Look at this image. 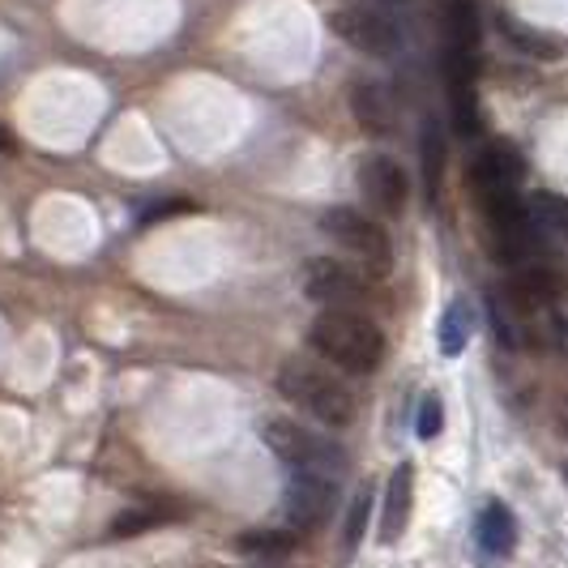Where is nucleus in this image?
<instances>
[{
    "instance_id": "nucleus-1",
    "label": "nucleus",
    "mask_w": 568,
    "mask_h": 568,
    "mask_svg": "<svg viewBox=\"0 0 568 568\" xmlns=\"http://www.w3.org/2000/svg\"><path fill=\"white\" fill-rule=\"evenodd\" d=\"M308 346L325 364L351 372V376H368L385 359V334L359 308H325V313H316V321L308 325Z\"/></svg>"
},
{
    "instance_id": "nucleus-2",
    "label": "nucleus",
    "mask_w": 568,
    "mask_h": 568,
    "mask_svg": "<svg viewBox=\"0 0 568 568\" xmlns=\"http://www.w3.org/2000/svg\"><path fill=\"white\" fill-rule=\"evenodd\" d=\"M278 394L325 427H346L355 419V394L346 389V381L308 355H295L278 368Z\"/></svg>"
},
{
    "instance_id": "nucleus-3",
    "label": "nucleus",
    "mask_w": 568,
    "mask_h": 568,
    "mask_svg": "<svg viewBox=\"0 0 568 568\" xmlns=\"http://www.w3.org/2000/svg\"><path fill=\"white\" fill-rule=\"evenodd\" d=\"M321 231L338 244L342 253L355 256V265H359L368 278H385V274H389V265H394L389 235H385V227H381L376 219H368L364 210H355V205H334V210L321 214Z\"/></svg>"
},
{
    "instance_id": "nucleus-4",
    "label": "nucleus",
    "mask_w": 568,
    "mask_h": 568,
    "mask_svg": "<svg viewBox=\"0 0 568 568\" xmlns=\"http://www.w3.org/2000/svg\"><path fill=\"white\" fill-rule=\"evenodd\" d=\"M261 440L291 470H313V475H334V479L346 470L342 445H334L329 436H321L313 427L295 424V419H265L261 424Z\"/></svg>"
},
{
    "instance_id": "nucleus-5",
    "label": "nucleus",
    "mask_w": 568,
    "mask_h": 568,
    "mask_svg": "<svg viewBox=\"0 0 568 568\" xmlns=\"http://www.w3.org/2000/svg\"><path fill=\"white\" fill-rule=\"evenodd\" d=\"M338 509V479L334 475H313V470H291V484L283 496L286 526L295 535H313Z\"/></svg>"
},
{
    "instance_id": "nucleus-6",
    "label": "nucleus",
    "mask_w": 568,
    "mask_h": 568,
    "mask_svg": "<svg viewBox=\"0 0 568 568\" xmlns=\"http://www.w3.org/2000/svg\"><path fill=\"white\" fill-rule=\"evenodd\" d=\"M304 295L321 308H359L368 300V274L334 256H313L304 265Z\"/></svg>"
},
{
    "instance_id": "nucleus-7",
    "label": "nucleus",
    "mask_w": 568,
    "mask_h": 568,
    "mask_svg": "<svg viewBox=\"0 0 568 568\" xmlns=\"http://www.w3.org/2000/svg\"><path fill=\"white\" fill-rule=\"evenodd\" d=\"M359 193H364V201L381 219H398L402 210H406V201H410V180H406L398 159L368 154L359 163Z\"/></svg>"
},
{
    "instance_id": "nucleus-8",
    "label": "nucleus",
    "mask_w": 568,
    "mask_h": 568,
    "mask_svg": "<svg viewBox=\"0 0 568 568\" xmlns=\"http://www.w3.org/2000/svg\"><path fill=\"white\" fill-rule=\"evenodd\" d=\"M505 300L513 313H551L568 300V278L551 265H521L505 283Z\"/></svg>"
},
{
    "instance_id": "nucleus-9",
    "label": "nucleus",
    "mask_w": 568,
    "mask_h": 568,
    "mask_svg": "<svg viewBox=\"0 0 568 568\" xmlns=\"http://www.w3.org/2000/svg\"><path fill=\"white\" fill-rule=\"evenodd\" d=\"M329 27L342 43H351L355 52L364 57H394L398 52V30L389 27L381 13H368V9H338L329 18Z\"/></svg>"
},
{
    "instance_id": "nucleus-10",
    "label": "nucleus",
    "mask_w": 568,
    "mask_h": 568,
    "mask_svg": "<svg viewBox=\"0 0 568 568\" xmlns=\"http://www.w3.org/2000/svg\"><path fill=\"white\" fill-rule=\"evenodd\" d=\"M410 513H415V466L398 462L389 470V484L381 496V526H376V539L385 547L406 539V526H410Z\"/></svg>"
},
{
    "instance_id": "nucleus-11",
    "label": "nucleus",
    "mask_w": 568,
    "mask_h": 568,
    "mask_svg": "<svg viewBox=\"0 0 568 568\" xmlns=\"http://www.w3.org/2000/svg\"><path fill=\"white\" fill-rule=\"evenodd\" d=\"M521 175H526L521 154L505 142H491L470 163V189H475V197H484V193H513L521 184Z\"/></svg>"
},
{
    "instance_id": "nucleus-12",
    "label": "nucleus",
    "mask_w": 568,
    "mask_h": 568,
    "mask_svg": "<svg viewBox=\"0 0 568 568\" xmlns=\"http://www.w3.org/2000/svg\"><path fill=\"white\" fill-rule=\"evenodd\" d=\"M475 547L484 560H509L517 551V517L505 500H487L479 517H475Z\"/></svg>"
},
{
    "instance_id": "nucleus-13",
    "label": "nucleus",
    "mask_w": 568,
    "mask_h": 568,
    "mask_svg": "<svg viewBox=\"0 0 568 568\" xmlns=\"http://www.w3.org/2000/svg\"><path fill=\"white\" fill-rule=\"evenodd\" d=\"M351 115H355V124H359L364 133H372V138L389 133V129H394L389 90L381 82H355L351 85Z\"/></svg>"
},
{
    "instance_id": "nucleus-14",
    "label": "nucleus",
    "mask_w": 568,
    "mask_h": 568,
    "mask_svg": "<svg viewBox=\"0 0 568 568\" xmlns=\"http://www.w3.org/2000/svg\"><path fill=\"white\" fill-rule=\"evenodd\" d=\"M440 34H445V48H470V52H479V43H484L479 0H449L445 13H440Z\"/></svg>"
},
{
    "instance_id": "nucleus-15",
    "label": "nucleus",
    "mask_w": 568,
    "mask_h": 568,
    "mask_svg": "<svg viewBox=\"0 0 568 568\" xmlns=\"http://www.w3.org/2000/svg\"><path fill=\"white\" fill-rule=\"evenodd\" d=\"M445 159H449V138L440 129V120H424L419 133V171H424V193L436 201L440 184H445Z\"/></svg>"
},
{
    "instance_id": "nucleus-16",
    "label": "nucleus",
    "mask_w": 568,
    "mask_h": 568,
    "mask_svg": "<svg viewBox=\"0 0 568 568\" xmlns=\"http://www.w3.org/2000/svg\"><path fill=\"white\" fill-rule=\"evenodd\" d=\"M445 90H449V129L462 142L484 138V112H479L475 85H445Z\"/></svg>"
},
{
    "instance_id": "nucleus-17",
    "label": "nucleus",
    "mask_w": 568,
    "mask_h": 568,
    "mask_svg": "<svg viewBox=\"0 0 568 568\" xmlns=\"http://www.w3.org/2000/svg\"><path fill=\"white\" fill-rule=\"evenodd\" d=\"M470 334H475V313L466 300H454L445 316H440V355L445 359H457L466 346H470Z\"/></svg>"
},
{
    "instance_id": "nucleus-18",
    "label": "nucleus",
    "mask_w": 568,
    "mask_h": 568,
    "mask_svg": "<svg viewBox=\"0 0 568 568\" xmlns=\"http://www.w3.org/2000/svg\"><path fill=\"white\" fill-rule=\"evenodd\" d=\"M300 547V535L291 530V526H270V530H248V535H240L235 539V551H244V556H274V560H283Z\"/></svg>"
},
{
    "instance_id": "nucleus-19",
    "label": "nucleus",
    "mask_w": 568,
    "mask_h": 568,
    "mask_svg": "<svg viewBox=\"0 0 568 568\" xmlns=\"http://www.w3.org/2000/svg\"><path fill=\"white\" fill-rule=\"evenodd\" d=\"M526 214H530V223H535L542 235H565L568 231V197H560V193H547V189L530 193Z\"/></svg>"
},
{
    "instance_id": "nucleus-20",
    "label": "nucleus",
    "mask_w": 568,
    "mask_h": 568,
    "mask_svg": "<svg viewBox=\"0 0 568 568\" xmlns=\"http://www.w3.org/2000/svg\"><path fill=\"white\" fill-rule=\"evenodd\" d=\"M171 517H175L171 505H145V509L120 513L112 521V539H133V535H145V530H159V526H168Z\"/></svg>"
},
{
    "instance_id": "nucleus-21",
    "label": "nucleus",
    "mask_w": 568,
    "mask_h": 568,
    "mask_svg": "<svg viewBox=\"0 0 568 568\" xmlns=\"http://www.w3.org/2000/svg\"><path fill=\"white\" fill-rule=\"evenodd\" d=\"M500 30H505V39H509L517 52H526V57H560V43H551V39H542L539 30L521 27V22H513L509 13H500Z\"/></svg>"
},
{
    "instance_id": "nucleus-22",
    "label": "nucleus",
    "mask_w": 568,
    "mask_h": 568,
    "mask_svg": "<svg viewBox=\"0 0 568 568\" xmlns=\"http://www.w3.org/2000/svg\"><path fill=\"white\" fill-rule=\"evenodd\" d=\"M368 509H372V491L359 487L355 500H351V509H346V526H342V556H346V560L355 556V547H359L364 530H368Z\"/></svg>"
},
{
    "instance_id": "nucleus-23",
    "label": "nucleus",
    "mask_w": 568,
    "mask_h": 568,
    "mask_svg": "<svg viewBox=\"0 0 568 568\" xmlns=\"http://www.w3.org/2000/svg\"><path fill=\"white\" fill-rule=\"evenodd\" d=\"M445 85H475L479 82V52H470V48H445Z\"/></svg>"
},
{
    "instance_id": "nucleus-24",
    "label": "nucleus",
    "mask_w": 568,
    "mask_h": 568,
    "mask_svg": "<svg viewBox=\"0 0 568 568\" xmlns=\"http://www.w3.org/2000/svg\"><path fill=\"white\" fill-rule=\"evenodd\" d=\"M440 432H445V402H440V394H424L419 415H415V436L419 440H436Z\"/></svg>"
},
{
    "instance_id": "nucleus-25",
    "label": "nucleus",
    "mask_w": 568,
    "mask_h": 568,
    "mask_svg": "<svg viewBox=\"0 0 568 568\" xmlns=\"http://www.w3.org/2000/svg\"><path fill=\"white\" fill-rule=\"evenodd\" d=\"M197 205L189 197H168V201H154V205H145L142 210V227H154V223H163V219H180V214H193Z\"/></svg>"
},
{
    "instance_id": "nucleus-26",
    "label": "nucleus",
    "mask_w": 568,
    "mask_h": 568,
    "mask_svg": "<svg viewBox=\"0 0 568 568\" xmlns=\"http://www.w3.org/2000/svg\"><path fill=\"white\" fill-rule=\"evenodd\" d=\"M0 154H4V159H9V154H18V142H13L9 124H0Z\"/></svg>"
},
{
    "instance_id": "nucleus-27",
    "label": "nucleus",
    "mask_w": 568,
    "mask_h": 568,
    "mask_svg": "<svg viewBox=\"0 0 568 568\" xmlns=\"http://www.w3.org/2000/svg\"><path fill=\"white\" fill-rule=\"evenodd\" d=\"M248 568H286L283 560H274V556H253V565Z\"/></svg>"
},
{
    "instance_id": "nucleus-28",
    "label": "nucleus",
    "mask_w": 568,
    "mask_h": 568,
    "mask_svg": "<svg viewBox=\"0 0 568 568\" xmlns=\"http://www.w3.org/2000/svg\"><path fill=\"white\" fill-rule=\"evenodd\" d=\"M189 568H219V565H189Z\"/></svg>"
},
{
    "instance_id": "nucleus-29",
    "label": "nucleus",
    "mask_w": 568,
    "mask_h": 568,
    "mask_svg": "<svg viewBox=\"0 0 568 568\" xmlns=\"http://www.w3.org/2000/svg\"><path fill=\"white\" fill-rule=\"evenodd\" d=\"M565 479H568V466H565Z\"/></svg>"
}]
</instances>
